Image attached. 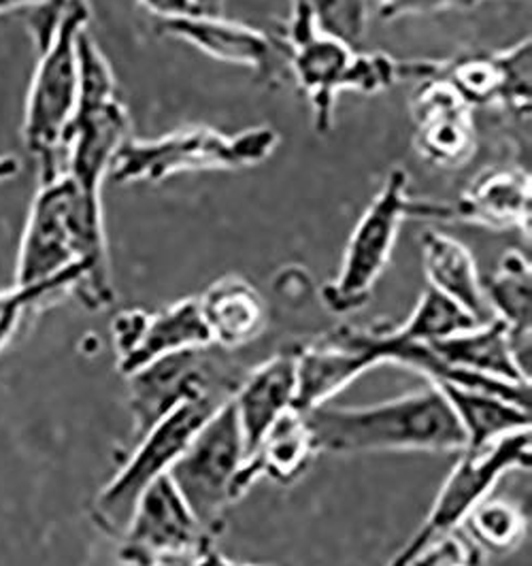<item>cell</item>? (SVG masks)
<instances>
[{
  "label": "cell",
  "instance_id": "cell-1",
  "mask_svg": "<svg viewBox=\"0 0 532 566\" xmlns=\"http://www.w3.org/2000/svg\"><path fill=\"white\" fill-rule=\"evenodd\" d=\"M45 283L75 294L90 312L115 301L101 195L64 172L39 184L15 264V285Z\"/></svg>",
  "mask_w": 532,
  "mask_h": 566
},
{
  "label": "cell",
  "instance_id": "cell-2",
  "mask_svg": "<svg viewBox=\"0 0 532 566\" xmlns=\"http://www.w3.org/2000/svg\"><path fill=\"white\" fill-rule=\"evenodd\" d=\"M320 452H462L467 437L448 398L426 384L409 395L363 407L322 405L305 413Z\"/></svg>",
  "mask_w": 532,
  "mask_h": 566
},
{
  "label": "cell",
  "instance_id": "cell-3",
  "mask_svg": "<svg viewBox=\"0 0 532 566\" xmlns=\"http://www.w3.org/2000/svg\"><path fill=\"white\" fill-rule=\"evenodd\" d=\"M36 24L39 62L30 80L22 137L39 167V184L64 170V139L80 103V41L87 30L85 0H48Z\"/></svg>",
  "mask_w": 532,
  "mask_h": 566
},
{
  "label": "cell",
  "instance_id": "cell-4",
  "mask_svg": "<svg viewBox=\"0 0 532 566\" xmlns=\"http://www.w3.org/2000/svg\"><path fill=\"white\" fill-rule=\"evenodd\" d=\"M418 218L453 220L456 216L449 202L411 199L407 170L394 169L354 228L335 280L322 290L328 312L347 315L365 307L390 262L403 222Z\"/></svg>",
  "mask_w": 532,
  "mask_h": 566
},
{
  "label": "cell",
  "instance_id": "cell-5",
  "mask_svg": "<svg viewBox=\"0 0 532 566\" xmlns=\"http://www.w3.org/2000/svg\"><path fill=\"white\" fill-rule=\"evenodd\" d=\"M280 145V133L269 126L243 130L234 137L195 126L168 133L160 139L122 143L107 177L126 184H160L186 170L250 169L262 165Z\"/></svg>",
  "mask_w": 532,
  "mask_h": 566
},
{
  "label": "cell",
  "instance_id": "cell-6",
  "mask_svg": "<svg viewBox=\"0 0 532 566\" xmlns=\"http://www.w3.org/2000/svg\"><path fill=\"white\" fill-rule=\"evenodd\" d=\"M128 135L131 119L117 98L112 66L85 30L80 41V103L64 139L62 172L85 192L101 195L113 156Z\"/></svg>",
  "mask_w": 532,
  "mask_h": 566
},
{
  "label": "cell",
  "instance_id": "cell-7",
  "mask_svg": "<svg viewBox=\"0 0 532 566\" xmlns=\"http://www.w3.org/2000/svg\"><path fill=\"white\" fill-rule=\"evenodd\" d=\"M531 453V428L507 434L479 450H462L458 464L451 469L428 511V517L388 566H416L424 554L465 524L471 511L490 496L501 478L518 469H529Z\"/></svg>",
  "mask_w": 532,
  "mask_h": 566
},
{
  "label": "cell",
  "instance_id": "cell-8",
  "mask_svg": "<svg viewBox=\"0 0 532 566\" xmlns=\"http://www.w3.org/2000/svg\"><path fill=\"white\" fill-rule=\"evenodd\" d=\"M228 400V398H226ZM225 398L205 397L184 402L137 439V448L94 499L92 517L109 535H122L140 494L168 475L170 467L186 452L200 426L205 424Z\"/></svg>",
  "mask_w": 532,
  "mask_h": 566
},
{
  "label": "cell",
  "instance_id": "cell-9",
  "mask_svg": "<svg viewBox=\"0 0 532 566\" xmlns=\"http://www.w3.org/2000/svg\"><path fill=\"white\" fill-rule=\"evenodd\" d=\"M243 460L246 443L228 398L200 426L186 452L168 471L170 482L209 537L220 535L225 526L226 510L234 503L232 485Z\"/></svg>",
  "mask_w": 532,
  "mask_h": 566
},
{
  "label": "cell",
  "instance_id": "cell-10",
  "mask_svg": "<svg viewBox=\"0 0 532 566\" xmlns=\"http://www.w3.org/2000/svg\"><path fill=\"white\" fill-rule=\"evenodd\" d=\"M216 345L184 349L140 368L128 377V407L135 439L184 402L198 398H230L241 379L228 367Z\"/></svg>",
  "mask_w": 532,
  "mask_h": 566
},
{
  "label": "cell",
  "instance_id": "cell-11",
  "mask_svg": "<svg viewBox=\"0 0 532 566\" xmlns=\"http://www.w3.org/2000/svg\"><path fill=\"white\" fill-rule=\"evenodd\" d=\"M122 538V560L133 566H156L211 545L168 475L140 494Z\"/></svg>",
  "mask_w": 532,
  "mask_h": 566
},
{
  "label": "cell",
  "instance_id": "cell-12",
  "mask_svg": "<svg viewBox=\"0 0 532 566\" xmlns=\"http://www.w3.org/2000/svg\"><path fill=\"white\" fill-rule=\"evenodd\" d=\"M280 41L288 73H292L311 103L315 130L328 135L335 124L336 96L345 92L347 71L356 52L322 34L299 4H292V15Z\"/></svg>",
  "mask_w": 532,
  "mask_h": 566
},
{
  "label": "cell",
  "instance_id": "cell-13",
  "mask_svg": "<svg viewBox=\"0 0 532 566\" xmlns=\"http://www.w3.org/2000/svg\"><path fill=\"white\" fill-rule=\"evenodd\" d=\"M112 339L117 370L124 377H131L168 354L211 345L198 298L179 301L160 312H119L113 317Z\"/></svg>",
  "mask_w": 532,
  "mask_h": 566
},
{
  "label": "cell",
  "instance_id": "cell-14",
  "mask_svg": "<svg viewBox=\"0 0 532 566\" xmlns=\"http://www.w3.org/2000/svg\"><path fill=\"white\" fill-rule=\"evenodd\" d=\"M296 398L294 409L307 413L328 405L366 370L379 367V356L368 343L365 328L341 326L307 345H294Z\"/></svg>",
  "mask_w": 532,
  "mask_h": 566
},
{
  "label": "cell",
  "instance_id": "cell-15",
  "mask_svg": "<svg viewBox=\"0 0 532 566\" xmlns=\"http://www.w3.org/2000/svg\"><path fill=\"white\" fill-rule=\"evenodd\" d=\"M156 30L170 39L195 45L198 52L220 62L253 69L255 75L267 84H275L283 71L288 73L280 39H271L262 30L241 22H230L222 15H186L158 20Z\"/></svg>",
  "mask_w": 532,
  "mask_h": 566
},
{
  "label": "cell",
  "instance_id": "cell-16",
  "mask_svg": "<svg viewBox=\"0 0 532 566\" xmlns=\"http://www.w3.org/2000/svg\"><path fill=\"white\" fill-rule=\"evenodd\" d=\"M446 66V64H444ZM420 156L441 169H458L476 154L471 105L441 75L420 82L411 96Z\"/></svg>",
  "mask_w": 532,
  "mask_h": 566
},
{
  "label": "cell",
  "instance_id": "cell-17",
  "mask_svg": "<svg viewBox=\"0 0 532 566\" xmlns=\"http://www.w3.org/2000/svg\"><path fill=\"white\" fill-rule=\"evenodd\" d=\"M296 398V356L294 347L283 349L273 358L252 368L234 395L230 397L241 426L246 458L250 455L264 432L294 409Z\"/></svg>",
  "mask_w": 532,
  "mask_h": 566
},
{
  "label": "cell",
  "instance_id": "cell-18",
  "mask_svg": "<svg viewBox=\"0 0 532 566\" xmlns=\"http://www.w3.org/2000/svg\"><path fill=\"white\" fill-rule=\"evenodd\" d=\"M317 452L320 450L305 413L290 409L264 432L243 460L232 485L234 501L243 499L260 478H269L281 485L299 482L307 473L309 464Z\"/></svg>",
  "mask_w": 532,
  "mask_h": 566
},
{
  "label": "cell",
  "instance_id": "cell-19",
  "mask_svg": "<svg viewBox=\"0 0 532 566\" xmlns=\"http://www.w3.org/2000/svg\"><path fill=\"white\" fill-rule=\"evenodd\" d=\"M198 310L211 345L239 349L258 339L269 326V307L260 292L243 277L228 275L209 285L198 298Z\"/></svg>",
  "mask_w": 532,
  "mask_h": 566
},
{
  "label": "cell",
  "instance_id": "cell-20",
  "mask_svg": "<svg viewBox=\"0 0 532 566\" xmlns=\"http://www.w3.org/2000/svg\"><path fill=\"white\" fill-rule=\"evenodd\" d=\"M531 177L518 169H494L479 175L453 207V216L492 230H531Z\"/></svg>",
  "mask_w": 532,
  "mask_h": 566
},
{
  "label": "cell",
  "instance_id": "cell-21",
  "mask_svg": "<svg viewBox=\"0 0 532 566\" xmlns=\"http://www.w3.org/2000/svg\"><path fill=\"white\" fill-rule=\"evenodd\" d=\"M420 245L428 287L448 296L477 324H488L494 319L483 294L473 254L460 241L437 230H426L421 234Z\"/></svg>",
  "mask_w": 532,
  "mask_h": 566
},
{
  "label": "cell",
  "instance_id": "cell-22",
  "mask_svg": "<svg viewBox=\"0 0 532 566\" xmlns=\"http://www.w3.org/2000/svg\"><path fill=\"white\" fill-rule=\"evenodd\" d=\"M428 345L446 367L494 377L509 384H531L513 358L509 331L501 319H490L488 324H479L471 331Z\"/></svg>",
  "mask_w": 532,
  "mask_h": 566
},
{
  "label": "cell",
  "instance_id": "cell-23",
  "mask_svg": "<svg viewBox=\"0 0 532 566\" xmlns=\"http://www.w3.org/2000/svg\"><path fill=\"white\" fill-rule=\"evenodd\" d=\"M444 397L448 398L449 407L456 420L462 426L467 437L465 450L486 448L507 434L529 430L531 428V409L522 407L513 400L494 397L483 390L435 384Z\"/></svg>",
  "mask_w": 532,
  "mask_h": 566
},
{
  "label": "cell",
  "instance_id": "cell-24",
  "mask_svg": "<svg viewBox=\"0 0 532 566\" xmlns=\"http://www.w3.org/2000/svg\"><path fill=\"white\" fill-rule=\"evenodd\" d=\"M488 307L494 319H501L513 335H531L532 273L531 262L522 252H504L497 271L481 280Z\"/></svg>",
  "mask_w": 532,
  "mask_h": 566
},
{
  "label": "cell",
  "instance_id": "cell-25",
  "mask_svg": "<svg viewBox=\"0 0 532 566\" xmlns=\"http://www.w3.org/2000/svg\"><path fill=\"white\" fill-rule=\"evenodd\" d=\"M479 326L476 319L458 307L448 296L439 294L432 287H426L416 310L398 326H382V331L398 343H435L448 339L458 333L471 331Z\"/></svg>",
  "mask_w": 532,
  "mask_h": 566
},
{
  "label": "cell",
  "instance_id": "cell-26",
  "mask_svg": "<svg viewBox=\"0 0 532 566\" xmlns=\"http://www.w3.org/2000/svg\"><path fill=\"white\" fill-rule=\"evenodd\" d=\"M371 0H292L307 11L322 34L361 52L368 29Z\"/></svg>",
  "mask_w": 532,
  "mask_h": 566
},
{
  "label": "cell",
  "instance_id": "cell-27",
  "mask_svg": "<svg viewBox=\"0 0 532 566\" xmlns=\"http://www.w3.org/2000/svg\"><path fill=\"white\" fill-rule=\"evenodd\" d=\"M477 543L492 552H511L526 535V517L513 503L486 499L465 520Z\"/></svg>",
  "mask_w": 532,
  "mask_h": 566
},
{
  "label": "cell",
  "instance_id": "cell-28",
  "mask_svg": "<svg viewBox=\"0 0 532 566\" xmlns=\"http://www.w3.org/2000/svg\"><path fill=\"white\" fill-rule=\"evenodd\" d=\"M444 77L469 105L503 101L504 64L501 52L492 56L462 57L444 66Z\"/></svg>",
  "mask_w": 532,
  "mask_h": 566
},
{
  "label": "cell",
  "instance_id": "cell-29",
  "mask_svg": "<svg viewBox=\"0 0 532 566\" xmlns=\"http://www.w3.org/2000/svg\"><path fill=\"white\" fill-rule=\"evenodd\" d=\"M56 285H15L0 292V352L13 340L24 317L50 298L62 296Z\"/></svg>",
  "mask_w": 532,
  "mask_h": 566
},
{
  "label": "cell",
  "instance_id": "cell-30",
  "mask_svg": "<svg viewBox=\"0 0 532 566\" xmlns=\"http://www.w3.org/2000/svg\"><path fill=\"white\" fill-rule=\"evenodd\" d=\"M483 0H375L384 20H398L407 15H432L441 11H467Z\"/></svg>",
  "mask_w": 532,
  "mask_h": 566
},
{
  "label": "cell",
  "instance_id": "cell-31",
  "mask_svg": "<svg viewBox=\"0 0 532 566\" xmlns=\"http://www.w3.org/2000/svg\"><path fill=\"white\" fill-rule=\"evenodd\" d=\"M147 13H152L156 20H173V18H186L197 15L192 0H139Z\"/></svg>",
  "mask_w": 532,
  "mask_h": 566
},
{
  "label": "cell",
  "instance_id": "cell-32",
  "mask_svg": "<svg viewBox=\"0 0 532 566\" xmlns=\"http://www.w3.org/2000/svg\"><path fill=\"white\" fill-rule=\"evenodd\" d=\"M20 175V160L15 156H0V184L11 181Z\"/></svg>",
  "mask_w": 532,
  "mask_h": 566
},
{
  "label": "cell",
  "instance_id": "cell-33",
  "mask_svg": "<svg viewBox=\"0 0 532 566\" xmlns=\"http://www.w3.org/2000/svg\"><path fill=\"white\" fill-rule=\"evenodd\" d=\"M197 15H222L225 0H192Z\"/></svg>",
  "mask_w": 532,
  "mask_h": 566
},
{
  "label": "cell",
  "instance_id": "cell-34",
  "mask_svg": "<svg viewBox=\"0 0 532 566\" xmlns=\"http://www.w3.org/2000/svg\"><path fill=\"white\" fill-rule=\"evenodd\" d=\"M202 566H253V565H241V563H232L228 560L222 554H218L211 545L202 552Z\"/></svg>",
  "mask_w": 532,
  "mask_h": 566
},
{
  "label": "cell",
  "instance_id": "cell-35",
  "mask_svg": "<svg viewBox=\"0 0 532 566\" xmlns=\"http://www.w3.org/2000/svg\"><path fill=\"white\" fill-rule=\"evenodd\" d=\"M45 2L48 0H0V13H9V11L27 9V7H39Z\"/></svg>",
  "mask_w": 532,
  "mask_h": 566
}]
</instances>
